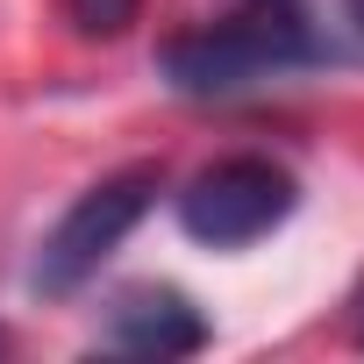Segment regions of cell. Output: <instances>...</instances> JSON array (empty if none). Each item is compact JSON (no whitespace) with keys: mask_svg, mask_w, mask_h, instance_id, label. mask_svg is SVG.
<instances>
[{"mask_svg":"<svg viewBox=\"0 0 364 364\" xmlns=\"http://www.w3.org/2000/svg\"><path fill=\"white\" fill-rule=\"evenodd\" d=\"M321 65H336V43L314 29L307 0H236L222 22L178 29L157 43V79L186 100H236Z\"/></svg>","mask_w":364,"mask_h":364,"instance_id":"1","label":"cell"},{"mask_svg":"<svg viewBox=\"0 0 364 364\" xmlns=\"http://www.w3.org/2000/svg\"><path fill=\"white\" fill-rule=\"evenodd\" d=\"M157 193H164V164H122V171H107V178H93V186L58 215V229L36 243V264H29V286L43 293V300H65V293H79L114 250H122V236L157 208Z\"/></svg>","mask_w":364,"mask_h":364,"instance_id":"2","label":"cell"},{"mask_svg":"<svg viewBox=\"0 0 364 364\" xmlns=\"http://www.w3.org/2000/svg\"><path fill=\"white\" fill-rule=\"evenodd\" d=\"M300 208V178L272 157H215L178 193V229L208 250H243Z\"/></svg>","mask_w":364,"mask_h":364,"instance_id":"3","label":"cell"},{"mask_svg":"<svg viewBox=\"0 0 364 364\" xmlns=\"http://www.w3.org/2000/svg\"><path fill=\"white\" fill-rule=\"evenodd\" d=\"M208 343H215L208 314L178 286H129V293H114L107 328H100V350H114V357H193Z\"/></svg>","mask_w":364,"mask_h":364,"instance_id":"4","label":"cell"},{"mask_svg":"<svg viewBox=\"0 0 364 364\" xmlns=\"http://www.w3.org/2000/svg\"><path fill=\"white\" fill-rule=\"evenodd\" d=\"M136 15H143V0H65V22H72V36H86V43L129 36Z\"/></svg>","mask_w":364,"mask_h":364,"instance_id":"5","label":"cell"},{"mask_svg":"<svg viewBox=\"0 0 364 364\" xmlns=\"http://www.w3.org/2000/svg\"><path fill=\"white\" fill-rule=\"evenodd\" d=\"M343 22H350V36L364 43V0H343Z\"/></svg>","mask_w":364,"mask_h":364,"instance_id":"6","label":"cell"},{"mask_svg":"<svg viewBox=\"0 0 364 364\" xmlns=\"http://www.w3.org/2000/svg\"><path fill=\"white\" fill-rule=\"evenodd\" d=\"M350 328H357V343H364V279H357V293H350Z\"/></svg>","mask_w":364,"mask_h":364,"instance_id":"7","label":"cell"},{"mask_svg":"<svg viewBox=\"0 0 364 364\" xmlns=\"http://www.w3.org/2000/svg\"><path fill=\"white\" fill-rule=\"evenodd\" d=\"M0 350H8V328H0Z\"/></svg>","mask_w":364,"mask_h":364,"instance_id":"8","label":"cell"}]
</instances>
